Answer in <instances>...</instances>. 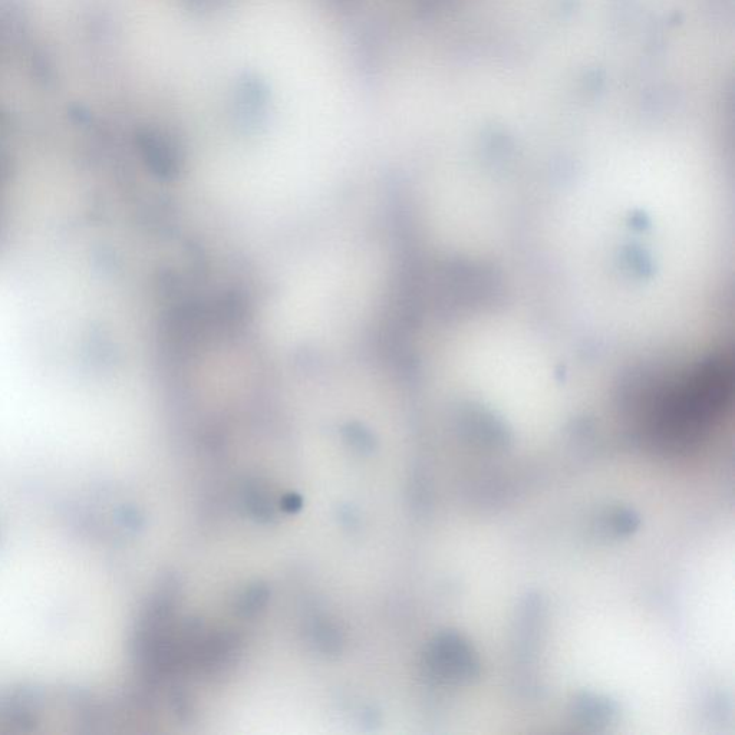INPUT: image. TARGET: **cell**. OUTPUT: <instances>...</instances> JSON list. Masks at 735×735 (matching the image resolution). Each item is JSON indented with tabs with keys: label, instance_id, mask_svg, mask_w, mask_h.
<instances>
[{
	"label": "cell",
	"instance_id": "obj_1",
	"mask_svg": "<svg viewBox=\"0 0 735 735\" xmlns=\"http://www.w3.org/2000/svg\"><path fill=\"white\" fill-rule=\"evenodd\" d=\"M431 668L446 681L468 682L479 675V659L461 636H441L431 652Z\"/></svg>",
	"mask_w": 735,
	"mask_h": 735
}]
</instances>
